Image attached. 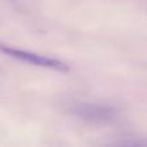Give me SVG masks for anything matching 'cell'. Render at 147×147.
<instances>
[{"label": "cell", "instance_id": "1", "mask_svg": "<svg viewBox=\"0 0 147 147\" xmlns=\"http://www.w3.org/2000/svg\"><path fill=\"white\" fill-rule=\"evenodd\" d=\"M69 112L72 116L89 124H106L111 123L119 115V110L109 103L79 101L69 106Z\"/></svg>", "mask_w": 147, "mask_h": 147}, {"label": "cell", "instance_id": "2", "mask_svg": "<svg viewBox=\"0 0 147 147\" xmlns=\"http://www.w3.org/2000/svg\"><path fill=\"white\" fill-rule=\"evenodd\" d=\"M0 53L4 56H8L13 59H17L21 62H26L32 66H39V67H45V69H53L57 71H69L70 67L66 62L61 61L57 58H52V57L47 56H40L34 52L23 51L20 48H14V47L7 45V44L0 43Z\"/></svg>", "mask_w": 147, "mask_h": 147}, {"label": "cell", "instance_id": "3", "mask_svg": "<svg viewBox=\"0 0 147 147\" xmlns=\"http://www.w3.org/2000/svg\"><path fill=\"white\" fill-rule=\"evenodd\" d=\"M101 147H147V136L119 138L115 141H110Z\"/></svg>", "mask_w": 147, "mask_h": 147}]
</instances>
